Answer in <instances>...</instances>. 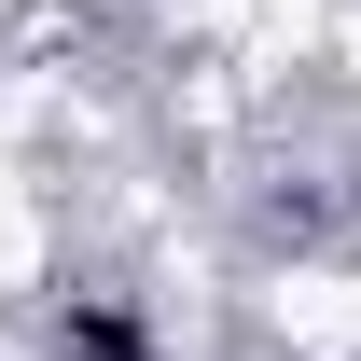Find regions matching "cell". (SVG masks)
<instances>
[{
	"instance_id": "6da1fadb",
	"label": "cell",
	"mask_w": 361,
	"mask_h": 361,
	"mask_svg": "<svg viewBox=\"0 0 361 361\" xmlns=\"http://www.w3.org/2000/svg\"><path fill=\"white\" fill-rule=\"evenodd\" d=\"M84 361H139V334L126 319H84Z\"/></svg>"
}]
</instances>
